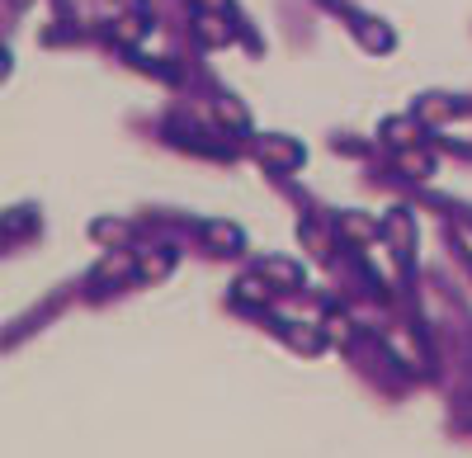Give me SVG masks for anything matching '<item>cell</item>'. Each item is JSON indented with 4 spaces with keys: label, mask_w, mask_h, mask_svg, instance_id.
Segmentation results:
<instances>
[{
    "label": "cell",
    "mask_w": 472,
    "mask_h": 458,
    "mask_svg": "<svg viewBox=\"0 0 472 458\" xmlns=\"http://www.w3.org/2000/svg\"><path fill=\"white\" fill-rule=\"evenodd\" d=\"M142 274L147 279H165L170 274V255H142Z\"/></svg>",
    "instance_id": "8"
},
{
    "label": "cell",
    "mask_w": 472,
    "mask_h": 458,
    "mask_svg": "<svg viewBox=\"0 0 472 458\" xmlns=\"http://www.w3.org/2000/svg\"><path fill=\"white\" fill-rule=\"evenodd\" d=\"M199 28H203V38H208V43H222V38H227V24H222V19H212V15H203Z\"/></svg>",
    "instance_id": "10"
},
{
    "label": "cell",
    "mask_w": 472,
    "mask_h": 458,
    "mask_svg": "<svg viewBox=\"0 0 472 458\" xmlns=\"http://www.w3.org/2000/svg\"><path fill=\"white\" fill-rule=\"evenodd\" d=\"M128 274H132L128 255H109L105 265H100V274H95V284H118V279H128Z\"/></svg>",
    "instance_id": "3"
},
{
    "label": "cell",
    "mask_w": 472,
    "mask_h": 458,
    "mask_svg": "<svg viewBox=\"0 0 472 458\" xmlns=\"http://www.w3.org/2000/svg\"><path fill=\"white\" fill-rule=\"evenodd\" d=\"M236 297H241V302H264L269 288H264V279H241V284H236Z\"/></svg>",
    "instance_id": "5"
},
{
    "label": "cell",
    "mask_w": 472,
    "mask_h": 458,
    "mask_svg": "<svg viewBox=\"0 0 472 458\" xmlns=\"http://www.w3.org/2000/svg\"><path fill=\"white\" fill-rule=\"evenodd\" d=\"M289 336H293V340H298V345H302V350H321V345H316V340H312V331H307V326H293Z\"/></svg>",
    "instance_id": "13"
},
{
    "label": "cell",
    "mask_w": 472,
    "mask_h": 458,
    "mask_svg": "<svg viewBox=\"0 0 472 458\" xmlns=\"http://www.w3.org/2000/svg\"><path fill=\"white\" fill-rule=\"evenodd\" d=\"M260 156H264V165H274V170H293V165L302 161V147H293L289 137H269L260 147Z\"/></svg>",
    "instance_id": "1"
},
{
    "label": "cell",
    "mask_w": 472,
    "mask_h": 458,
    "mask_svg": "<svg viewBox=\"0 0 472 458\" xmlns=\"http://www.w3.org/2000/svg\"><path fill=\"white\" fill-rule=\"evenodd\" d=\"M118 38L132 43V38H137V19H123V24H118Z\"/></svg>",
    "instance_id": "15"
},
{
    "label": "cell",
    "mask_w": 472,
    "mask_h": 458,
    "mask_svg": "<svg viewBox=\"0 0 472 458\" xmlns=\"http://www.w3.org/2000/svg\"><path fill=\"white\" fill-rule=\"evenodd\" d=\"M341 237H345V241H354V246H364V241H373V237H378V222H368V217L350 213V217L341 222Z\"/></svg>",
    "instance_id": "2"
},
{
    "label": "cell",
    "mask_w": 472,
    "mask_h": 458,
    "mask_svg": "<svg viewBox=\"0 0 472 458\" xmlns=\"http://www.w3.org/2000/svg\"><path fill=\"white\" fill-rule=\"evenodd\" d=\"M388 237H392L397 250H406V246H411V232H406V217H401V213L388 217Z\"/></svg>",
    "instance_id": "6"
},
{
    "label": "cell",
    "mask_w": 472,
    "mask_h": 458,
    "mask_svg": "<svg viewBox=\"0 0 472 458\" xmlns=\"http://www.w3.org/2000/svg\"><path fill=\"white\" fill-rule=\"evenodd\" d=\"M217 113H222V123H227V128H236V133L246 128V113H241V104H236V100H222V104H217Z\"/></svg>",
    "instance_id": "7"
},
{
    "label": "cell",
    "mask_w": 472,
    "mask_h": 458,
    "mask_svg": "<svg viewBox=\"0 0 472 458\" xmlns=\"http://www.w3.org/2000/svg\"><path fill=\"white\" fill-rule=\"evenodd\" d=\"M203 5H222V0H203Z\"/></svg>",
    "instance_id": "16"
},
{
    "label": "cell",
    "mask_w": 472,
    "mask_h": 458,
    "mask_svg": "<svg viewBox=\"0 0 472 458\" xmlns=\"http://www.w3.org/2000/svg\"><path fill=\"white\" fill-rule=\"evenodd\" d=\"M411 133H416V123H388V137H397V142L411 137Z\"/></svg>",
    "instance_id": "14"
},
{
    "label": "cell",
    "mask_w": 472,
    "mask_h": 458,
    "mask_svg": "<svg viewBox=\"0 0 472 458\" xmlns=\"http://www.w3.org/2000/svg\"><path fill=\"white\" fill-rule=\"evenodd\" d=\"M264 274H269V279H279V284H302V270L289 265V260H264Z\"/></svg>",
    "instance_id": "4"
},
{
    "label": "cell",
    "mask_w": 472,
    "mask_h": 458,
    "mask_svg": "<svg viewBox=\"0 0 472 458\" xmlns=\"http://www.w3.org/2000/svg\"><path fill=\"white\" fill-rule=\"evenodd\" d=\"M208 241L232 250V246H241V232H236V227H208Z\"/></svg>",
    "instance_id": "9"
},
{
    "label": "cell",
    "mask_w": 472,
    "mask_h": 458,
    "mask_svg": "<svg viewBox=\"0 0 472 458\" xmlns=\"http://www.w3.org/2000/svg\"><path fill=\"white\" fill-rule=\"evenodd\" d=\"M401 170H411V175H430V156H416V152H406V156H401Z\"/></svg>",
    "instance_id": "11"
},
{
    "label": "cell",
    "mask_w": 472,
    "mask_h": 458,
    "mask_svg": "<svg viewBox=\"0 0 472 458\" xmlns=\"http://www.w3.org/2000/svg\"><path fill=\"white\" fill-rule=\"evenodd\" d=\"M326 336H331V340H345V336H350V322H345V317H331V322H326Z\"/></svg>",
    "instance_id": "12"
}]
</instances>
